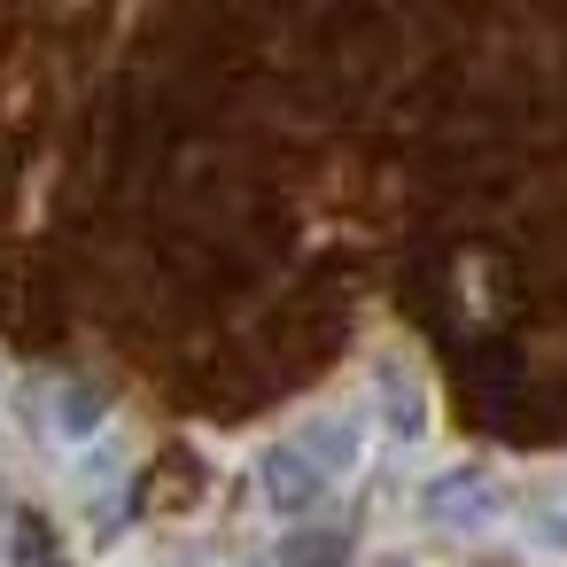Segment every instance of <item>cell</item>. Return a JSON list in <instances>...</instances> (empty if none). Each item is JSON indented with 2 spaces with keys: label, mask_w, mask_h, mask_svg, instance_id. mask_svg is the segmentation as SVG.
Instances as JSON below:
<instances>
[{
  "label": "cell",
  "mask_w": 567,
  "mask_h": 567,
  "mask_svg": "<svg viewBox=\"0 0 567 567\" xmlns=\"http://www.w3.org/2000/svg\"><path fill=\"white\" fill-rule=\"evenodd\" d=\"M257 505L280 520V528H303L311 513H327V497H334V482H327V466L288 435V443H265L257 451Z\"/></svg>",
  "instance_id": "6da1fadb"
},
{
  "label": "cell",
  "mask_w": 567,
  "mask_h": 567,
  "mask_svg": "<svg viewBox=\"0 0 567 567\" xmlns=\"http://www.w3.org/2000/svg\"><path fill=\"white\" fill-rule=\"evenodd\" d=\"M48 427H55V443H63L71 458H86V451L110 443V396H102L94 381H55V396H48Z\"/></svg>",
  "instance_id": "7a4b0ae2"
},
{
  "label": "cell",
  "mask_w": 567,
  "mask_h": 567,
  "mask_svg": "<svg viewBox=\"0 0 567 567\" xmlns=\"http://www.w3.org/2000/svg\"><path fill=\"white\" fill-rule=\"evenodd\" d=\"M373 396H381V427H389V443H396V451H420V443H427V389H420L396 358H381Z\"/></svg>",
  "instance_id": "3957f363"
},
{
  "label": "cell",
  "mask_w": 567,
  "mask_h": 567,
  "mask_svg": "<svg viewBox=\"0 0 567 567\" xmlns=\"http://www.w3.org/2000/svg\"><path fill=\"white\" fill-rule=\"evenodd\" d=\"M420 513H427L435 528H482V520L497 513V489H489V474H482V466H458V474L427 482Z\"/></svg>",
  "instance_id": "277c9868"
},
{
  "label": "cell",
  "mask_w": 567,
  "mask_h": 567,
  "mask_svg": "<svg viewBox=\"0 0 567 567\" xmlns=\"http://www.w3.org/2000/svg\"><path fill=\"white\" fill-rule=\"evenodd\" d=\"M319 466H327V482H342V474H358L365 466V443H373V427L358 420V412H327V420H311V435H296Z\"/></svg>",
  "instance_id": "5b68a950"
},
{
  "label": "cell",
  "mask_w": 567,
  "mask_h": 567,
  "mask_svg": "<svg viewBox=\"0 0 567 567\" xmlns=\"http://www.w3.org/2000/svg\"><path fill=\"white\" fill-rule=\"evenodd\" d=\"M9 567H63V544H55L48 513H17L9 520Z\"/></svg>",
  "instance_id": "8992f818"
},
{
  "label": "cell",
  "mask_w": 567,
  "mask_h": 567,
  "mask_svg": "<svg viewBox=\"0 0 567 567\" xmlns=\"http://www.w3.org/2000/svg\"><path fill=\"white\" fill-rule=\"evenodd\" d=\"M536 544H544V551H559V559H567V497H559V505H551V513H544V520H536Z\"/></svg>",
  "instance_id": "52a82bcc"
},
{
  "label": "cell",
  "mask_w": 567,
  "mask_h": 567,
  "mask_svg": "<svg viewBox=\"0 0 567 567\" xmlns=\"http://www.w3.org/2000/svg\"><path fill=\"white\" fill-rule=\"evenodd\" d=\"M234 567H280V559H234Z\"/></svg>",
  "instance_id": "ba28073f"
},
{
  "label": "cell",
  "mask_w": 567,
  "mask_h": 567,
  "mask_svg": "<svg viewBox=\"0 0 567 567\" xmlns=\"http://www.w3.org/2000/svg\"><path fill=\"white\" fill-rule=\"evenodd\" d=\"M0 528H9V489H0Z\"/></svg>",
  "instance_id": "9c48e42d"
}]
</instances>
